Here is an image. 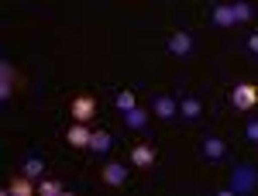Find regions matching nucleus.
Masks as SVG:
<instances>
[{
  "label": "nucleus",
  "mask_w": 258,
  "mask_h": 196,
  "mask_svg": "<svg viewBox=\"0 0 258 196\" xmlns=\"http://www.w3.org/2000/svg\"><path fill=\"white\" fill-rule=\"evenodd\" d=\"M4 193H7V196H31V193H38V182H35V179H28L24 172H21V176L11 179V186H7Z\"/></svg>",
  "instance_id": "6e6552de"
},
{
  "label": "nucleus",
  "mask_w": 258,
  "mask_h": 196,
  "mask_svg": "<svg viewBox=\"0 0 258 196\" xmlns=\"http://www.w3.org/2000/svg\"><path fill=\"white\" fill-rule=\"evenodd\" d=\"M231 7H234V18H238V24H248V21H251V14H255L248 0H234Z\"/></svg>",
  "instance_id": "a211bd4d"
},
{
  "label": "nucleus",
  "mask_w": 258,
  "mask_h": 196,
  "mask_svg": "<svg viewBox=\"0 0 258 196\" xmlns=\"http://www.w3.org/2000/svg\"><path fill=\"white\" fill-rule=\"evenodd\" d=\"M200 152H203V158H207V162H220V158L227 155V145H224L217 135H203V141H200Z\"/></svg>",
  "instance_id": "f03ea898"
},
{
  "label": "nucleus",
  "mask_w": 258,
  "mask_h": 196,
  "mask_svg": "<svg viewBox=\"0 0 258 196\" xmlns=\"http://www.w3.org/2000/svg\"><path fill=\"white\" fill-rule=\"evenodd\" d=\"M251 182H255L251 165H238V172H234V179H231V193H248V189H251Z\"/></svg>",
  "instance_id": "9d476101"
},
{
  "label": "nucleus",
  "mask_w": 258,
  "mask_h": 196,
  "mask_svg": "<svg viewBox=\"0 0 258 196\" xmlns=\"http://www.w3.org/2000/svg\"><path fill=\"white\" fill-rule=\"evenodd\" d=\"M244 138H248L251 145H258V120H248V127H244Z\"/></svg>",
  "instance_id": "aec40b11"
},
{
  "label": "nucleus",
  "mask_w": 258,
  "mask_h": 196,
  "mask_svg": "<svg viewBox=\"0 0 258 196\" xmlns=\"http://www.w3.org/2000/svg\"><path fill=\"white\" fill-rule=\"evenodd\" d=\"M258 103V86L255 83H238V86H231V107L234 110H251Z\"/></svg>",
  "instance_id": "f257e3e1"
},
{
  "label": "nucleus",
  "mask_w": 258,
  "mask_h": 196,
  "mask_svg": "<svg viewBox=\"0 0 258 196\" xmlns=\"http://www.w3.org/2000/svg\"><path fill=\"white\" fill-rule=\"evenodd\" d=\"M131 107H135V93H131V90H120L117 93V110L124 114V110H131Z\"/></svg>",
  "instance_id": "6ab92c4d"
},
{
  "label": "nucleus",
  "mask_w": 258,
  "mask_h": 196,
  "mask_svg": "<svg viewBox=\"0 0 258 196\" xmlns=\"http://www.w3.org/2000/svg\"><path fill=\"white\" fill-rule=\"evenodd\" d=\"M100 179H103L107 186H124V182H127V169H124L120 162H107V165L100 169Z\"/></svg>",
  "instance_id": "423d86ee"
},
{
  "label": "nucleus",
  "mask_w": 258,
  "mask_h": 196,
  "mask_svg": "<svg viewBox=\"0 0 258 196\" xmlns=\"http://www.w3.org/2000/svg\"><path fill=\"white\" fill-rule=\"evenodd\" d=\"M152 114H155L159 120H172L179 114V107H176V100H172V97L159 93V97H152Z\"/></svg>",
  "instance_id": "39448f33"
},
{
  "label": "nucleus",
  "mask_w": 258,
  "mask_h": 196,
  "mask_svg": "<svg viewBox=\"0 0 258 196\" xmlns=\"http://www.w3.org/2000/svg\"><path fill=\"white\" fill-rule=\"evenodd\" d=\"M210 18H214V24H217V28H234V24H238V18H234V7H231V4H217Z\"/></svg>",
  "instance_id": "9b49d317"
},
{
  "label": "nucleus",
  "mask_w": 258,
  "mask_h": 196,
  "mask_svg": "<svg viewBox=\"0 0 258 196\" xmlns=\"http://www.w3.org/2000/svg\"><path fill=\"white\" fill-rule=\"evenodd\" d=\"M169 52H172L176 59H189V55H193V35H189V31H176V35L169 38Z\"/></svg>",
  "instance_id": "20e7f679"
},
{
  "label": "nucleus",
  "mask_w": 258,
  "mask_h": 196,
  "mask_svg": "<svg viewBox=\"0 0 258 196\" xmlns=\"http://www.w3.org/2000/svg\"><path fill=\"white\" fill-rule=\"evenodd\" d=\"M69 114H73V120H93V114H97V100L93 97H76L73 103H69Z\"/></svg>",
  "instance_id": "7ed1b4c3"
},
{
  "label": "nucleus",
  "mask_w": 258,
  "mask_h": 196,
  "mask_svg": "<svg viewBox=\"0 0 258 196\" xmlns=\"http://www.w3.org/2000/svg\"><path fill=\"white\" fill-rule=\"evenodd\" d=\"M59 193H66V186L59 179H38V196H59Z\"/></svg>",
  "instance_id": "f3484780"
},
{
  "label": "nucleus",
  "mask_w": 258,
  "mask_h": 196,
  "mask_svg": "<svg viewBox=\"0 0 258 196\" xmlns=\"http://www.w3.org/2000/svg\"><path fill=\"white\" fill-rule=\"evenodd\" d=\"M11 83H14V69H11V62L4 59L0 62V100H4V103L11 100V90H14Z\"/></svg>",
  "instance_id": "dca6fc26"
},
{
  "label": "nucleus",
  "mask_w": 258,
  "mask_h": 196,
  "mask_svg": "<svg viewBox=\"0 0 258 196\" xmlns=\"http://www.w3.org/2000/svg\"><path fill=\"white\" fill-rule=\"evenodd\" d=\"M21 172H24L28 179H35V182H38V179L45 176V162H41V155H28L24 162H21Z\"/></svg>",
  "instance_id": "2eb2a0df"
},
{
  "label": "nucleus",
  "mask_w": 258,
  "mask_h": 196,
  "mask_svg": "<svg viewBox=\"0 0 258 196\" xmlns=\"http://www.w3.org/2000/svg\"><path fill=\"white\" fill-rule=\"evenodd\" d=\"M120 117H124V124H127L131 131H145V127H148V110H141V107H131V110H124Z\"/></svg>",
  "instance_id": "f8f14e48"
},
{
  "label": "nucleus",
  "mask_w": 258,
  "mask_h": 196,
  "mask_svg": "<svg viewBox=\"0 0 258 196\" xmlns=\"http://www.w3.org/2000/svg\"><path fill=\"white\" fill-rule=\"evenodd\" d=\"M200 114H203V103H200L197 97H182L179 100V117L182 120H197Z\"/></svg>",
  "instance_id": "4468645a"
},
{
  "label": "nucleus",
  "mask_w": 258,
  "mask_h": 196,
  "mask_svg": "<svg viewBox=\"0 0 258 196\" xmlns=\"http://www.w3.org/2000/svg\"><path fill=\"white\" fill-rule=\"evenodd\" d=\"M90 138H93V131H90L83 120H76V124L66 131V141H69L73 148H90Z\"/></svg>",
  "instance_id": "0eeeda50"
},
{
  "label": "nucleus",
  "mask_w": 258,
  "mask_h": 196,
  "mask_svg": "<svg viewBox=\"0 0 258 196\" xmlns=\"http://www.w3.org/2000/svg\"><path fill=\"white\" fill-rule=\"evenodd\" d=\"M110 148H114L110 131H93V138H90V152H93V155H107Z\"/></svg>",
  "instance_id": "ddd939ff"
},
{
  "label": "nucleus",
  "mask_w": 258,
  "mask_h": 196,
  "mask_svg": "<svg viewBox=\"0 0 258 196\" xmlns=\"http://www.w3.org/2000/svg\"><path fill=\"white\" fill-rule=\"evenodd\" d=\"M248 48H251V52L258 55V35H248Z\"/></svg>",
  "instance_id": "412c9836"
},
{
  "label": "nucleus",
  "mask_w": 258,
  "mask_h": 196,
  "mask_svg": "<svg viewBox=\"0 0 258 196\" xmlns=\"http://www.w3.org/2000/svg\"><path fill=\"white\" fill-rule=\"evenodd\" d=\"M131 162H135L138 169H152V165H155V148H152V145H135V148H131Z\"/></svg>",
  "instance_id": "1a4fd4ad"
}]
</instances>
